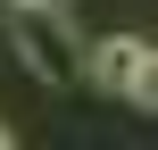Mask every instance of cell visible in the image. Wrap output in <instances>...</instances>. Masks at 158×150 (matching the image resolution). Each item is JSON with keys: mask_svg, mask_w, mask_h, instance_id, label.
I'll use <instances>...</instances> for the list:
<instances>
[{"mask_svg": "<svg viewBox=\"0 0 158 150\" xmlns=\"http://www.w3.org/2000/svg\"><path fill=\"white\" fill-rule=\"evenodd\" d=\"M8 42H17V58H25V75H33L42 92H75V84H83V33L67 25V8H25V17H8Z\"/></svg>", "mask_w": 158, "mask_h": 150, "instance_id": "cell-1", "label": "cell"}, {"mask_svg": "<svg viewBox=\"0 0 158 150\" xmlns=\"http://www.w3.org/2000/svg\"><path fill=\"white\" fill-rule=\"evenodd\" d=\"M8 17H25V8H67V0H0Z\"/></svg>", "mask_w": 158, "mask_h": 150, "instance_id": "cell-3", "label": "cell"}, {"mask_svg": "<svg viewBox=\"0 0 158 150\" xmlns=\"http://www.w3.org/2000/svg\"><path fill=\"white\" fill-rule=\"evenodd\" d=\"M83 75L100 84V100H125V109H150L158 100V50L142 33H100V42H83Z\"/></svg>", "mask_w": 158, "mask_h": 150, "instance_id": "cell-2", "label": "cell"}]
</instances>
